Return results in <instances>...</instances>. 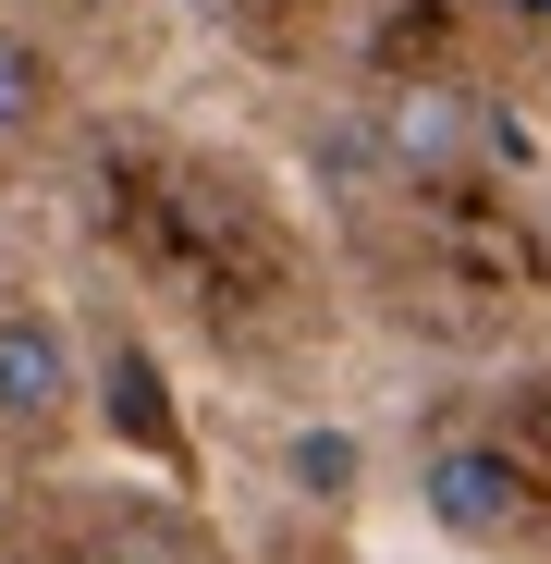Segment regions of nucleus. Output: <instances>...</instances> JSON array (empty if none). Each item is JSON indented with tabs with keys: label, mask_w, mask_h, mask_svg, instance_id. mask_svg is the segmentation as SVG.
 <instances>
[{
	"label": "nucleus",
	"mask_w": 551,
	"mask_h": 564,
	"mask_svg": "<svg viewBox=\"0 0 551 564\" xmlns=\"http://www.w3.org/2000/svg\"><path fill=\"white\" fill-rule=\"evenodd\" d=\"M86 393V356L49 307H0V430H62Z\"/></svg>",
	"instance_id": "f257e3e1"
},
{
	"label": "nucleus",
	"mask_w": 551,
	"mask_h": 564,
	"mask_svg": "<svg viewBox=\"0 0 551 564\" xmlns=\"http://www.w3.org/2000/svg\"><path fill=\"white\" fill-rule=\"evenodd\" d=\"M381 148H393V172H466V160L491 148V111L466 99V86L417 74V86H393V99H381Z\"/></svg>",
	"instance_id": "f03ea898"
},
{
	"label": "nucleus",
	"mask_w": 551,
	"mask_h": 564,
	"mask_svg": "<svg viewBox=\"0 0 551 564\" xmlns=\"http://www.w3.org/2000/svg\"><path fill=\"white\" fill-rule=\"evenodd\" d=\"M417 491H429V516H441L453 540H503V528L527 516V479H515L503 442H441V454L417 466Z\"/></svg>",
	"instance_id": "7ed1b4c3"
},
{
	"label": "nucleus",
	"mask_w": 551,
	"mask_h": 564,
	"mask_svg": "<svg viewBox=\"0 0 551 564\" xmlns=\"http://www.w3.org/2000/svg\"><path fill=\"white\" fill-rule=\"evenodd\" d=\"M49 99H62V74H49V50H37L25 25H0V148H25V135L49 123Z\"/></svg>",
	"instance_id": "20e7f679"
},
{
	"label": "nucleus",
	"mask_w": 551,
	"mask_h": 564,
	"mask_svg": "<svg viewBox=\"0 0 551 564\" xmlns=\"http://www.w3.org/2000/svg\"><path fill=\"white\" fill-rule=\"evenodd\" d=\"M515 13H539V25H551V0H515Z\"/></svg>",
	"instance_id": "39448f33"
}]
</instances>
